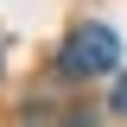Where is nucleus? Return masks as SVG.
Masks as SVG:
<instances>
[{
  "instance_id": "nucleus-1",
  "label": "nucleus",
  "mask_w": 127,
  "mask_h": 127,
  "mask_svg": "<svg viewBox=\"0 0 127 127\" xmlns=\"http://www.w3.org/2000/svg\"><path fill=\"white\" fill-rule=\"evenodd\" d=\"M57 64H64V76H108L114 64H121V38H114L108 26H76L70 38H64V51H57Z\"/></svg>"
},
{
  "instance_id": "nucleus-2",
  "label": "nucleus",
  "mask_w": 127,
  "mask_h": 127,
  "mask_svg": "<svg viewBox=\"0 0 127 127\" xmlns=\"http://www.w3.org/2000/svg\"><path fill=\"white\" fill-rule=\"evenodd\" d=\"M108 102H114V114H121V121H127V76L114 83V95H108Z\"/></svg>"
}]
</instances>
